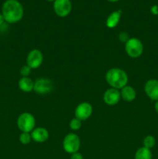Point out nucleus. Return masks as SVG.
I'll use <instances>...</instances> for the list:
<instances>
[{"instance_id":"15","label":"nucleus","mask_w":158,"mask_h":159,"mask_svg":"<svg viewBox=\"0 0 158 159\" xmlns=\"http://www.w3.org/2000/svg\"><path fill=\"white\" fill-rule=\"evenodd\" d=\"M19 88L23 93H30L33 91L34 82L29 77H22L18 82Z\"/></svg>"},{"instance_id":"20","label":"nucleus","mask_w":158,"mask_h":159,"mask_svg":"<svg viewBox=\"0 0 158 159\" xmlns=\"http://www.w3.org/2000/svg\"><path fill=\"white\" fill-rule=\"evenodd\" d=\"M31 70L32 69H31L27 65H23V66H22L21 68H20V73L22 75V77H28V76L30 75Z\"/></svg>"},{"instance_id":"4","label":"nucleus","mask_w":158,"mask_h":159,"mask_svg":"<svg viewBox=\"0 0 158 159\" xmlns=\"http://www.w3.org/2000/svg\"><path fill=\"white\" fill-rule=\"evenodd\" d=\"M17 127L22 132L31 133L36 127L35 117L29 113H23L17 119Z\"/></svg>"},{"instance_id":"17","label":"nucleus","mask_w":158,"mask_h":159,"mask_svg":"<svg viewBox=\"0 0 158 159\" xmlns=\"http://www.w3.org/2000/svg\"><path fill=\"white\" fill-rule=\"evenodd\" d=\"M143 144V147L151 150V148H153L156 144V139L152 135H147L144 138Z\"/></svg>"},{"instance_id":"6","label":"nucleus","mask_w":158,"mask_h":159,"mask_svg":"<svg viewBox=\"0 0 158 159\" xmlns=\"http://www.w3.org/2000/svg\"><path fill=\"white\" fill-rule=\"evenodd\" d=\"M54 89L52 81L46 78H39L34 82L33 91L39 95H46Z\"/></svg>"},{"instance_id":"10","label":"nucleus","mask_w":158,"mask_h":159,"mask_svg":"<svg viewBox=\"0 0 158 159\" xmlns=\"http://www.w3.org/2000/svg\"><path fill=\"white\" fill-rule=\"evenodd\" d=\"M146 95L153 101H158V79H149L144 85Z\"/></svg>"},{"instance_id":"11","label":"nucleus","mask_w":158,"mask_h":159,"mask_svg":"<svg viewBox=\"0 0 158 159\" xmlns=\"http://www.w3.org/2000/svg\"><path fill=\"white\" fill-rule=\"evenodd\" d=\"M121 99V94L119 89L110 88L105 92L103 95V100L108 106H115L119 103Z\"/></svg>"},{"instance_id":"18","label":"nucleus","mask_w":158,"mask_h":159,"mask_svg":"<svg viewBox=\"0 0 158 159\" xmlns=\"http://www.w3.org/2000/svg\"><path fill=\"white\" fill-rule=\"evenodd\" d=\"M20 142L23 145H27L32 141L30 133H26V132H22L21 134L20 135Z\"/></svg>"},{"instance_id":"24","label":"nucleus","mask_w":158,"mask_h":159,"mask_svg":"<svg viewBox=\"0 0 158 159\" xmlns=\"http://www.w3.org/2000/svg\"><path fill=\"white\" fill-rule=\"evenodd\" d=\"M4 22H5L4 17H3L2 14L1 12H0V26H1L3 24V23H4Z\"/></svg>"},{"instance_id":"25","label":"nucleus","mask_w":158,"mask_h":159,"mask_svg":"<svg viewBox=\"0 0 158 159\" xmlns=\"http://www.w3.org/2000/svg\"><path fill=\"white\" fill-rule=\"evenodd\" d=\"M154 110L156 111V113L158 114V101H156L154 104Z\"/></svg>"},{"instance_id":"7","label":"nucleus","mask_w":158,"mask_h":159,"mask_svg":"<svg viewBox=\"0 0 158 159\" xmlns=\"http://www.w3.org/2000/svg\"><path fill=\"white\" fill-rule=\"evenodd\" d=\"M72 10L71 0H55L54 2V11L59 17H66Z\"/></svg>"},{"instance_id":"19","label":"nucleus","mask_w":158,"mask_h":159,"mask_svg":"<svg viewBox=\"0 0 158 159\" xmlns=\"http://www.w3.org/2000/svg\"><path fill=\"white\" fill-rule=\"evenodd\" d=\"M69 126L71 130H74V131H76V130H80V128L81 127V121L80 120L77 119L76 117H74L70 121Z\"/></svg>"},{"instance_id":"5","label":"nucleus","mask_w":158,"mask_h":159,"mask_svg":"<svg viewBox=\"0 0 158 159\" xmlns=\"http://www.w3.org/2000/svg\"><path fill=\"white\" fill-rule=\"evenodd\" d=\"M81 147L80 138L74 133H70L64 137L63 141V148L65 152L72 154L78 152Z\"/></svg>"},{"instance_id":"16","label":"nucleus","mask_w":158,"mask_h":159,"mask_svg":"<svg viewBox=\"0 0 158 159\" xmlns=\"http://www.w3.org/2000/svg\"><path fill=\"white\" fill-rule=\"evenodd\" d=\"M153 155L150 149L145 147H141L137 149L135 153V159H152Z\"/></svg>"},{"instance_id":"8","label":"nucleus","mask_w":158,"mask_h":159,"mask_svg":"<svg viewBox=\"0 0 158 159\" xmlns=\"http://www.w3.org/2000/svg\"><path fill=\"white\" fill-rule=\"evenodd\" d=\"M43 53L38 49H33L29 52L26 57V65L31 69H37L43 64Z\"/></svg>"},{"instance_id":"22","label":"nucleus","mask_w":158,"mask_h":159,"mask_svg":"<svg viewBox=\"0 0 158 159\" xmlns=\"http://www.w3.org/2000/svg\"><path fill=\"white\" fill-rule=\"evenodd\" d=\"M71 159H84V158L80 152H76L71 155Z\"/></svg>"},{"instance_id":"9","label":"nucleus","mask_w":158,"mask_h":159,"mask_svg":"<svg viewBox=\"0 0 158 159\" xmlns=\"http://www.w3.org/2000/svg\"><path fill=\"white\" fill-rule=\"evenodd\" d=\"M93 112L92 106L87 102H81L74 110V116L81 121L86 120L91 116Z\"/></svg>"},{"instance_id":"1","label":"nucleus","mask_w":158,"mask_h":159,"mask_svg":"<svg viewBox=\"0 0 158 159\" xmlns=\"http://www.w3.org/2000/svg\"><path fill=\"white\" fill-rule=\"evenodd\" d=\"M2 14L6 23L12 24L23 19L24 9L18 0H6L2 7Z\"/></svg>"},{"instance_id":"2","label":"nucleus","mask_w":158,"mask_h":159,"mask_svg":"<svg viewBox=\"0 0 158 159\" xmlns=\"http://www.w3.org/2000/svg\"><path fill=\"white\" fill-rule=\"evenodd\" d=\"M105 80L112 88L122 89L127 85L129 77L124 70L119 68H112L105 74Z\"/></svg>"},{"instance_id":"23","label":"nucleus","mask_w":158,"mask_h":159,"mask_svg":"<svg viewBox=\"0 0 158 159\" xmlns=\"http://www.w3.org/2000/svg\"><path fill=\"white\" fill-rule=\"evenodd\" d=\"M150 12H151L153 15L158 16V6H156V5H153V6L150 8Z\"/></svg>"},{"instance_id":"13","label":"nucleus","mask_w":158,"mask_h":159,"mask_svg":"<svg viewBox=\"0 0 158 159\" xmlns=\"http://www.w3.org/2000/svg\"><path fill=\"white\" fill-rule=\"evenodd\" d=\"M121 98L125 102H133L136 97V92L133 87L130 85H125L121 89Z\"/></svg>"},{"instance_id":"26","label":"nucleus","mask_w":158,"mask_h":159,"mask_svg":"<svg viewBox=\"0 0 158 159\" xmlns=\"http://www.w3.org/2000/svg\"><path fill=\"white\" fill-rule=\"evenodd\" d=\"M107 1L110 2H118L119 0H107Z\"/></svg>"},{"instance_id":"12","label":"nucleus","mask_w":158,"mask_h":159,"mask_svg":"<svg viewBox=\"0 0 158 159\" xmlns=\"http://www.w3.org/2000/svg\"><path fill=\"white\" fill-rule=\"evenodd\" d=\"M30 134L33 141L37 143H43L49 138V132L44 127H35Z\"/></svg>"},{"instance_id":"3","label":"nucleus","mask_w":158,"mask_h":159,"mask_svg":"<svg viewBox=\"0 0 158 159\" xmlns=\"http://www.w3.org/2000/svg\"><path fill=\"white\" fill-rule=\"evenodd\" d=\"M125 51L132 58H138L143 53V44L139 39L133 37L125 43Z\"/></svg>"},{"instance_id":"14","label":"nucleus","mask_w":158,"mask_h":159,"mask_svg":"<svg viewBox=\"0 0 158 159\" xmlns=\"http://www.w3.org/2000/svg\"><path fill=\"white\" fill-rule=\"evenodd\" d=\"M122 11L116 10L112 12L106 19V26L110 29H113L118 26L121 19Z\"/></svg>"},{"instance_id":"21","label":"nucleus","mask_w":158,"mask_h":159,"mask_svg":"<svg viewBox=\"0 0 158 159\" xmlns=\"http://www.w3.org/2000/svg\"><path fill=\"white\" fill-rule=\"evenodd\" d=\"M119 41H121L122 43H126L129 40V39L130 38L129 35L127 34L126 32H121L120 34H119Z\"/></svg>"},{"instance_id":"27","label":"nucleus","mask_w":158,"mask_h":159,"mask_svg":"<svg viewBox=\"0 0 158 159\" xmlns=\"http://www.w3.org/2000/svg\"><path fill=\"white\" fill-rule=\"evenodd\" d=\"M46 1H48V2H54V1H55V0H46Z\"/></svg>"}]
</instances>
